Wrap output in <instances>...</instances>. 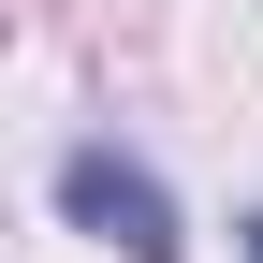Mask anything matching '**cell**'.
<instances>
[{
	"instance_id": "obj_1",
	"label": "cell",
	"mask_w": 263,
	"mask_h": 263,
	"mask_svg": "<svg viewBox=\"0 0 263 263\" xmlns=\"http://www.w3.org/2000/svg\"><path fill=\"white\" fill-rule=\"evenodd\" d=\"M59 205H73L103 249H132V263H176V205H161L117 146H73V161H59Z\"/></svg>"
},
{
	"instance_id": "obj_2",
	"label": "cell",
	"mask_w": 263,
	"mask_h": 263,
	"mask_svg": "<svg viewBox=\"0 0 263 263\" xmlns=\"http://www.w3.org/2000/svg\"><path fill=\"white\" fill-rule=\"evenodd\" d=\"M249 263H263V219H249Z\"/></svg>"
}]
</instances>
